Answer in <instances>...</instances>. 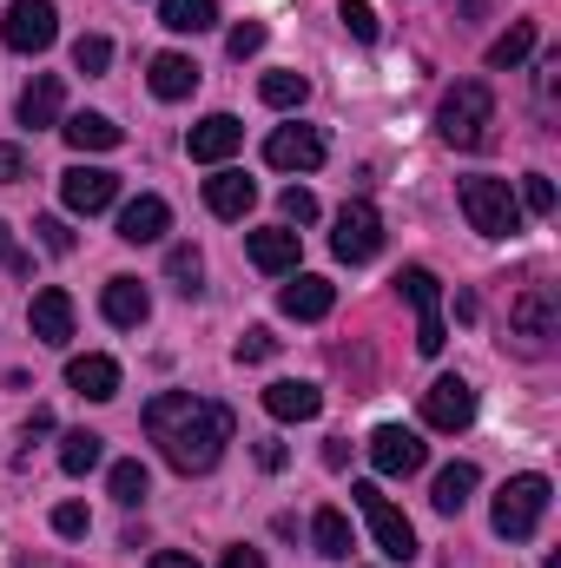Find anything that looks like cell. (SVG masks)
Segmentation results:
<instances>
[{
  "instance_id": "cell-1",
  "label": "cell",
  "mask_w": 561,
  "mask_h": 568,
  "mask_svg": "<svg viewBox=\"0 0 561 568\" xmlns=\"http://www.w3.org/2000/svg\"><path fill=\"white\" fill-rule=\"evenodd\" d=\"M145 436L159 443V456L178 469V476H205L218 469L225 443L238 436V417L212 397H192V390H159L145 404Z\"/></svg>"
},
{
  "instance_id": "cell-2",
  "label": "cell",
  "mask_w": 561,
  "mask_h": 568,
  "mask_svg": "<svg viewBox=\"0 0 561 568\" xmlns=\"http://www.w3.org/2000/svg\"><path fill=\"white\" fill-rule=\"evenodd\" d=\"M489 126H496V93H489L482 80H462V87L442 93V106H436V133L456 145V152L489 145Z\"/></svg>"
},
{
  "instance_id": "cell-3",
  "label": "cell",
  "mask_w": 561,
  "mask_h": 568,
  "mask_svg": "<svg viewBox=\"0 0 561 568\" xmlns=\"http://www.w3.org/2000/svg\"><path fill=\"white\" fill-rule=\"evenodd\" d=\"M456 199H462V212L482 239H516L522 232V199L509 192V179H462Z\"/></svg>"
},
{
  "instance_id": "cell-4",
  "label": "cell",
  "mask_w": 561,
  "mask_h": 568,
  "mask_svg": "<svg viewBox=\"0 0 561 568\" xmlns=\"http://www.w3.org/2000/svg\"><path fill=\"white\" fill-rule=\"evenodd\" d=\"M509 337H516L522 357H549V351H555V337H561L555 284H529V291L516 297V311H509Z\"/></svg>"
},
{
  "instance_id": "cell-5",
  "label": "cell",
  "mask_w": 561,
  "mask_h": 568,
  "mask_svg": "<svg viewBox=\"0 0 561 568\" xmlns=\"http://www.w3.org/2000/svg\"><path fill=\"white\" fill-rule=\"evenodd\" d=\"M542 516H549V476H516V483H502L489 523H496L502 542H529L542 529Z\"/></svg>"
},
{
  "instance_id": "cell-6",
  "label": "cell",
  "mask_w": 561,
  "mask_h": 568,
  "mask_svg": "<svg viewBox=\"0 0 561 568\" xmlns=\"http://www.w3.org/2000/svg\"><path fill=\"white\" fill-rule=\"evenodd\" d=\"M350 496H357V509H364V523H370L377 549H384L390 562H417V529H410V516H404V509H397L377 483H357Z\"/></svg>"
},
{
  "instance_id": "cell-7",
  "label": "cell",
  "mask_w": 561,
  "mask_h": 568,
  "mask_svg": "<svg viewBox=\"0 0 561 568\" xmlns=\"http://www.w3.org/2000/svg\"><path fill=\"white\" fill-rule=\"evenodd\" d=\"M397 291H404V297H410V311H417V351H422V357H442L449 331H442V284H436V272L404 265V272H397Z\"/></svg>"
},
{
  "instance_id": "cell-8",
  "label": "cell",
  "mask_w": 561,
  "mask_h": 568,
  "mask_svg": "<svg viewBox=\"0 0 561 568\" xmlns=\"http://www.w3.org/2000/svg\"><path fill=\"white\" fill-rule=\"evenodd\" d=\"M0 40H7L13 53H47V47L60 40V7H53V0H13V7L0 13Z\"/></svg>"
},
{
  "instance_id": "cell-9",
  "label": "cell",
  "mask_w": 561,
  "mask_h": 568,
  "mask_svg": "<svg viewBox=\"0 0 561 568\" xmlns=\"http://www.w3.org/2000/svg\"><path fill=\"white\" fill-rule=\"evenodd\" d=\"M330 252H337L344 265H370V258L384 252V219H377V205H364V199H350V205L337 212V232H330Z\"/></svg>"
},
{
  "instance_id": "cell-10",
  "label": "cell",
  "mask_w": 561,
  "mask_h": 568,
  "mask_svg": "<svg viewBox=\"0 0 561 568\" xmlns=\"http://www.w3.org/2000/svg\"><path fill=\"white\" fill-rule=\"evenodd\" d=\"M422 424L429 429H469L476 424V390H469V377H436V384L422 390Z\"/></svg>"
},
{
  "instance_id": "cell-11",
  "label": "cell",
  "mask_w": 561,
  "mask_h": 568,
  "mask_svg": "<svg viewBox=\"0 0 561 568\" xmlns=\"http://www.w3.org/2000/svg\"><path fill=\"white\" fill-rule=\"evenodd\" d=\"M60 199H67V212H106L113 199H120V172H106V165H73V172H60Z\"/></svg>"
},
{
  "instance_id": "cell-12",
  "label": "cell",
  "mask_w": 561,
  "mask_h": 568,
  "mask_svg": "<svg viewBox=\"0 0 561 568\" xmlns=\"http://www.w3.org/2000/svg\"><path fill=\"white\" fill-rule=\"evenodd\" d=\"M370 463H377L384 476H417L422 463H429V443H422L417 429H404V424H384L377 436H370Z\"/></svg>"
},
{
  "instance_id": "cell-13",
  "label": "cell",
  "mask_w": 561,
  "mask_h": 568,
  "mask_svg": "<svg viewBox=\"0 0 561 568\" xmlns=\"http://www.w3.org/2000/svg\"><path fill=\"white\" fill-rule=\"evenodd\" d=\"M265 165H278V172H317L324 165V133L317 126H278L265 140Z\"/></svg>"
},
{
  "instance_id": "cell-14",
  "label": "cell",
  "mask_w": 561,
  "mask_h": 568,
  "mask_svg": "<svg viewBox=\"0 0 561 568\" xmlns=\"http://www.w3.org/2000/svg\"><path fill=\"white\" fill-rule=\"evenodd\" d=\"M238 145H245V126H238L232 113H205V120L185 133V152H192L198 165H225Z\"/></svg>"
},
{
  "instance_id": "cell-15",
  "label": "cell",
  "mask_w": 561,
  "mask_h": 568,
  "mask_svg": "<svg viewBox=\"0 0 561 568\" xmlns=\"http://www.w3.org/2000/svg\"><path fill=\"white\" fill-rule=\"evenodd\" d=\"M245 252H252V265H258V272L290 278V272H297V258H304V239H297L290 225H265V232H252V239H245Z\"/></svg>"
},
{
  "instance_id": "cell-16",
  "label": "cell",
  "mask_w": 561,
  "mask_h": 568,
  "mask_svg": "<svg viewBox=\"0 0 561 568\" xmlns=\"http://www.w3.org/2000/svg\"><path fill=\"white\" fill-rule=\"evenodd\" d=\"M284 317H297V324H317V317H330V304H337V284L317 278V272H290V284L278 291Z\"/></svg>"
},
{
  "instance_id": "cell-17",
  "label": "cell",
  "mask_w": 561,
  "mask_h": 568,
  "mask_svg": "<svg viewBox=\"0 0 561 568\" xmlns=\"http://www.w3.org/2000/svg\"><path fill=\"white\" fill-rule=\"evenodd\" d=\"M27 324H33V337L40 344H67L73 337V297L60 291V284H47V291H33V304H27Z\"/></svg>"
},
{
  "instance_id": "cell-18",
  "label": "cell",
  "mask_w": 561,
  "mask_h": 568,
  "mask_svg": "<svg viewBox=\"0 0 561 568\" xmlns=\"http://www.w3.org/2000/svg\"><path fill=\"white\" fill-rule=\"evenodd\" d=\"M252 205H258V185H252L245 172L218 165V172L205 179V212H212V219H245Z\"/></svg>"
},
{
  "instance_id": "cell-19",
  "label": "cell",
  "mask_w": 561,
  "mask_h": 568,
  "mask_svg": "<svg viewBox=\"0 0 561 568\" xmlns=\"http://www.w3.org/2000/svg\"><path fill=\"white\" fill-rule=\"evenodd\" d=\"M67 384H73L86 404H113V397H120V364H113V357H100V351H86V357H73V364H67Z\"/></svg>"
},
{
  "instance_id": "cell-20",
  "label": "cell",
  "mask_w": 561,
  "mask_h": 568,
  "mask_svg": "<svg viewBox=\"0 0 561 568\" xmlns=\"http://www.w3.org/2000/svg\"><path fill=\"white\" fill-rule=\"evenodd\" d=\"M165 225H172V205L152 199V192H140L133 205H120V239H126V245H159Z\"/></svg>"
},
{
  "instance_id": "cell-21",
  "label": "cell",
  "mask_w": 561,
  "mask_h": 568,
  "mask_svg": "<svg viewBox=\"0 0 561 568\" xmlns=\"http://www.w3.org/2000/svg\"><path fill=\"white\" fill-rule=\"evenodd\" d=\"M100 311H106V324L140 331L145 317H152V297H145L140 278H106V291H100Z\"/></svg>"
},
{
  "instance_id": "cell-22",
  "label": "cell",
  "mask_w": 561,
  "mask_h": 568,
  "mask_svg": "<svg viewBox=\"0 0 561 568\" xmlns=\"http://www.w3.org/2000/svg\"><path fill=\"white\" fill-rule=\"evenodd\" d=\"M265 410H272L278 424H310V417L324 410V390H317V384L284 377V384H272V390H265Z\"/></svg>"
},
{
  "instance_id": "cell-23",
  "label": "cell",
  "mask_w": 561,
  "mask_h": 568,
  "mask_svg": "<svg viewBox=\"0 0 561 568\" xmlns=\"http://www.w3.org/2000/svg\"><path fill=\"white\" fill-rule=\"evenodd\" d=\"M310 542H317V556H324V562H350L357 529H350V516H344V509H317V516H310Z\"/></svg>"
},
{
  "instance_id": "cell-24",
  "label": "cell",
  "mask_w": 561,
  "mask_h": 568,
  "mask_svg": "<svg viewBox=\"0 0 561 568\" xmlns=\"http://www.w3.org/2000/svg\"><path fill=\"white\" fill-rule=\"evenodd\" d=\"M145 80H152V93H159V100H192V93H198V67H192L185 53H159Z\"/></svg>"
},
{
  "instance_id": "cell-25",
  "label": "cell",
  "mask_w": 561,
  "mask_h": 568,
  "mask_svg": "<svg viewBox=\"0 0 561 568\" xmlns=\"http://www.w3.org/2000/svg\"><path fill=\"white\" fill-rule=\"evenodd\" d=\"M60 100H67V93H60V73H40V80L20 93L13 113H20V126H53V120H60Z\"/></svg>"
},
{
  "instance_id": "cell-26",
  "label": "cell",
  "mask_w": 561,
  "mask_h": 568,
  "mask_svg": "<svg viewBox=\"0 0 561 568\" xmlns=\"http://www.w3.org/2000/svg\"><path fill=\"white\" fill-rule=\"evenodd\" d=\"M476 463H449V469H436V489H429V503L442 509V516H462V503L476 496Z\"/></svg>"
},
{
  "instance_id": "cell-27",
  "label": "cell",
  "mask_w": 561,
  "mask_h": 568,
  "mask_svg": "<svg viewBox=\"0 0 561 568\" xmlns=\"http://www.w3.org/2000/svg\"><path fill=\"white\" fill-rule=\"evenodd\" d=\"M60 133H67V145H73V152H113V145L126 140V133H120L106 113H73Z\"/></svg>"
},
{
  "instance_id": "cell-28",
  "label": "cell",
  "mask_w": 561,
  "mask_h": 568,
  "mask_svg": "<svg viewBox=\"0 0 561 568\" xmlns=\"http://www.w3.org/2000/svg\"><path fill=\"white\" fill-rule=\"evenodd\" d=\"M106 463V436L100 429H67L60 436V469L67 476H86V469H100Z\"/></svg>"
},
{
  "instance_id": "cell-29",
  "label": "cell",
  "mask_w": 561,
  "mask_h": 568,
  "mask_svg": "<svg viewBox=\"0 0 561 568\" xmlns=\"http://www.w3.org/2000/svg\"><path fill=\"white\" fill-rule=\"evenodd\" d=\"M159 20L172 33H205V27H218V0H159Z\"/></svg>"
},
{
  "instance_id": "cell-30",
  "label": "cell",
  "mask_w": 561,
  "mask_h": 568,
  "mask_svg": "<svg viewBox=\"0 0 561 568\" xmlns=\"http://www.w3.org/2000/svg\"><path fill=\"white\" fill-rule=\"evenodd\" d=\"M529 53H536V27H529V20H516V27H509L502 40H489V67H496V73H509V67H522Z\"/></svg>"
},
{
  "instance_id": "cell-31",
  "label": "cell",
  "mask_w": 561,
  "mask_h": 568,
  "mask_svg": "<svg viewBox=\"0 0 561 568\" xmlns=\"http://www.w3.org/2000/svg\"><path fill=\"white\" fill-rule=\"evenodd\" d=\"M258 100L278 106V113H290V106L310 100V80H304V73H265V80H258Z\"/></svg>"
},
{
  "instance_id": "cell-32",
  "label": "cell",
  "mask_w": 561,
  "mask_h": 568,
  "mask_svg": "<svg viewBox=\"0 0 561 568\" xmlns=\"http://www.w3.org/2000/svg\"><path fill=\"white\" fill-rule=\"evenodd\" d=\"M106 489H113V503L140 509L145 489H152V476H145V463H113V469H106Z\"/></svg>"
},
{
  "instance_id": "cell-33",
  "label": "cell",
  "mask_w": 561,
  "mask_h": 568,
  "mask_svg": "<svg viewBox=\"0 0 561 568\" xmlns=\"http://www.w3.org/2000/svg\"><path fill=\"white\" fill-rule=\"evenodd\" d=\"M165 278L178 284L185 297H198V278H205V258H198V245H172V252H165Z\"/></svg>"
},
{
  "instance_id": "cell-34",
  "label": "cell",
  "mask_w": 561,
  "mask_h": 568,
  "mask_svg": "<svg viewBox=\"0 0 561 568\" xmlns=\"http://www.w3.org/2000/svg\"><path fill=\"white\" fill-rule=\"evenodd\" d=\"M106 67H113V40H106V33H80V40H73V73L93 80V73H106Z\"/></svg>"
},
{
  "instance_id": "cell-35",
  "label": "cell",
  "mask_w": 561,
  "mask_h": 568,
  "mask_svg": "<svg viewBox=\"0 0 561 568\" xmlns=\"http://www.w3.org/2000/svg\"><path fill=\"white\" fill-rule=\"evenodd\" d=\"M522 212H536V219L555 212V179H549V172H529V179H522Z\"/></svg>"
},
{
  "instance_id": "cell-36",
  "label": "cell",
  "mask_w": 561,
  "mask_h": 568,
  "mask_svg": "<svg viewBox=\"0 0 561 568\" xmlns=\"http://www.w3.org/2000/svg\"><path fill=\"white\" fill-rule=\"evenodd\" d=\"M258 47H265V27H258V20H238V27L225 33V53H232V60H252Z\"/></svg>"
},
{
  "instance_id": "cell-37",
  "label": "cell",
  "mask_w": 561,
  "mask_h": 568,
  "mask_svg": "<svg viewBox=\"0 0 561 568\" xmlns=\"http://www.w3.org/2000/svg\"><path fill=\"white\" fill-rule=\"evenodd\" d=\"M93 529V516H86V503H60L53 509V536H67V542H80Z\"/></svg>"
},
{
  "instance_id": "cell-38",
  "label": "cell",
  "mask_w": 561,
  "mask_h": 568,
  "mask_svg": "<svg viewBox=\"0 0 561 568\" xmlns=\"http://www.w3.org/2000/svg\"><path fill=\"white\" fill-rule=\"evenodd\" d=\"M272 351H278V337H272V331H265V324H252V331H245V337H238V364H265V357H272Z\"/></svg>"
},
{
  "instance_id": "cell-39",
  "label": "cell",
  "mask_w": 561,
  "mask_h": 568,
  "mask_svg": "<svg viewBox=\"0 0 561 568\" xmlns=\"http://www.w3.org/2000/svg\"><path fill=\"white\" fill-rule=\"evenodd\" d=\"M337 13H344V27H350L357 40H377V13H370V0H344Z\"/></svg>"
},
{
  "instance_id": "cell-40",
  "label": "cell",
  "mask_w": 561,
  "mask_h": 568,
  "mask_svg": "<svg viewBox=\"0 0 561 568\" xmlns=\"http://www.w3.org/2000/svg\"><path fill=\"white\" fill-rule=\"evenodd\" d=\"M284 219H290V225H310V219H317V199H310V192H304V185H284Z\"/></svg>"
},
{
  "instance_id": "cell-41",
  "label": "cell",
  "mask_w": 561,
  "mask_h": 568,
  "mask_svg": "<svg viewBox=\"0 0 561 568\" xmlns=\"http://www.w3.org/2000/svg\"><path fill=\"white\" fill-rule=\"evenodd\" d=\"M33 232H40V245H47L53 258H67V252H73V232H67V219H40Z\"/></svg>"
},
{
  "instance_id": "cell-42",
  "label": "cell",
  "mask_w": 561,
  "mask_h": 568,
  "mask_svg": "<svg viewBox=\"0 0 561 568\" xmlns=\"http://www.w3.org/2000/svg\"><path fill=\"white\" fill-rule=\"evenodd\" d=\"M0 265H7V272H33V258L20 252V239H13V225H7V219H0Z\"/></svg>"
},
{
  "instance_id": "cell-43",
  "label": "cell",
  "mask_w": 561,
  "mask_h": 568,
  "mask_svg": "<svg viewBox=\"0 0 561 568\" xmlns=\"http://www.w3.org/2000/svg\"><path fill=\"white\" fill-rule=\"evenodd\" d=\"M27 179V152L20 145H0V185H20Z\"/></svg>"
},
{
  "instance_id": "cell-44",
  "label": "cell",
  "mask_w": 561,
  "mask_h": 568,
  "mask_svg": "<svg viewBox=\"0 0 561 568\" xmlns=\"http://www.w3.org/2000/svg\"><path fill=\"white\" fill-rule=\"evenodd\" d=\"M218 568H265V556H258V549H225Z\"/></svg>"
},
{
  "instance_id": "cell-45",
  "label": "cell",
  "mask_w": 561,
  "mask_h": 568,
  "mask_svg": "<svg viewBox=\"0 0 561 568\" xmlns=\"http://www.w3.org/2000/svg\"><path fill=\"white\" fill-rule=\"evenodd\" d=\"M145 568H198V562H192V556H178V549H159Z\"/></svg>"
},
{
  "instance_id": "cell-46",
  "label": "cell",
  "mask_w": 561,
  "mask_h": 568,
  "mask_svg": "<svg viewBox=\"0 0 561 568\" xmlns=\"http://www.w3.org/2000/svg\"><path fill=\"white\" fill-rule=\"evenodd\" d=\"M258 463L265 469H284V443H258Z\"/></svg>"
},
{
  "instance_id": "cell-47",
  "label": "cell",
  "mask_w": 561,
  "mask_h": 568,
  "mask_svg": "<svg viewBox=\"0 0 561 568\" xmlns=\"http://www.w3.org/2000/svg\"><path fill=\"white\" fill-rule=\"evenodd\" d=\"M13 568H73V562H53V556H20Z\"/></svg>"
}]
</instances>
